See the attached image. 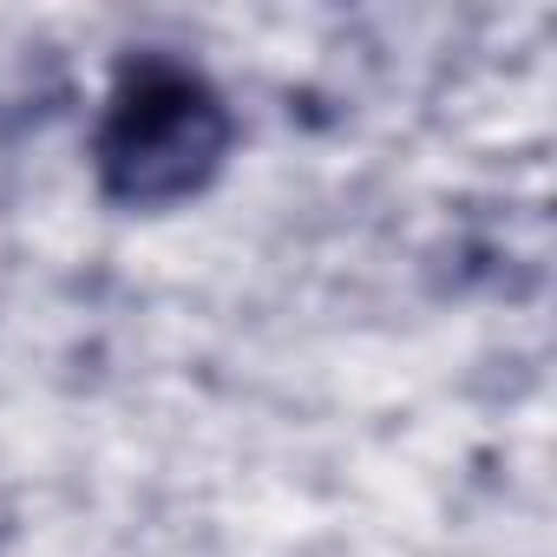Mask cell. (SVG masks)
Returning a JSON list of instances; mask_svg holds the SVG:
<instances>
[{
    "instance_id": "cell-1",
    "label": "cell",
    "mask_w": 557,
    "mask_h": 557,
    "mask_svg": "<svg viewBox=\"0 0 557 557\" xmlns=\"http://www.w3.org/2000/svg\"><path fill=\"white\" fill-rule=\"evenodd\" d=\"M230 106L197 66L171 53H132L99 112L92 171L119 210H171L210 190L230 158Z\"/></svg>"
}]
</instances>
